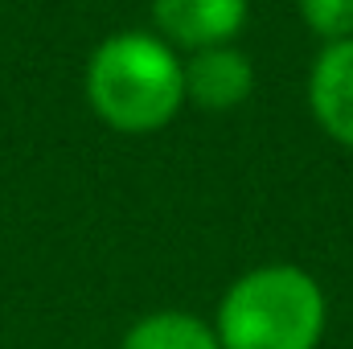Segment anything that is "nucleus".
Segmentation results:
<instances>
[{"instance_id": "20e7f679", "label": "nucleus", "mask_w": 353, "mask_h": 349, "mask_svg": "<svg viewBox=\"0 0 353 349\" xmlns=\"http://www.w3.org/2000/svg\"><path fill=\"white\" fill-rule=\"evenodd\" d=\"M308 99H312V111H316L321 128L353 148V37L333 41L316 58Z\"/></svg>"}, {"instance_id": "423d86ee", "label": "nucleus", "mask_w": 353, "mask_h": 349, "mask_svg": "<svg viewBox=\"0 0 353 349\" xmlns=\"http://www.w3.org/2000/svg\"><path fill=\"white\" fill-rule=\"evenodd\" d=\"M123 349H222L210 329H201L193 317H181V312H157L148 321H140Z\"/></svg>"}, {"instance_id": "39448f33", "label": "nucleus", "mask_w": 353, "mask_h": 349, "mask_svg": "<svg viewBox=\"0 0 353 349\" xmlns=\"http://www.w3.org/2000/svg\"><path fill=\"white\" fill-rule=\"evenodd\" d=\"M255 87V74H251V62L239 54V50H226V46H214V50H197L193 62L185 66V90L210 107V111H226V107H239Z\"/></svg>"}, {"instance_id": "7ed1b4c3", "label": "nucleus", "mask_w": 353, "mask_h": 349, "mask_svg": "<svg viewBox=\"0 0 353 349\" xmlns=\"http://www.w3.org/2000/svg\"><path fill=\"white\" fill-rule=\"evenodd\" d=\"M157 25L189 50H214L247 21V0H152Z\"/></svg>"}, {"instance_id": "f03ea898", "label": "nucleus", "mask_w": 353, "mask_h": 349, "mask_svg": "<svg viewBox=\"0 0 353 349\" xmlns=\"http://www.w3.org/2000/svg\"><path fill=\"white\" fill-rule=\"evenodd\" d=\"M325 329V296L300 267L243 275L218 312L222 349H312Z\"/></svg>"}, {"instance_id": "f257e3e1", "label": "nucleus", "mask_w": 353, "mask_h": 349, "mask_svg": "<svg viewBox=\"0 0 353 349\" xmlns=\"http://www.w3.org/2000/svg\"><path fill=\"white\" fill-rule=\"evenodd\" d=\"M87 94L119 132H152L169 123L185 99V70L148 33H119L90 58Z\"/></svg>"}, {"instance_id": "0eeeda50", "label": "nucleus", "mask_w": 353, "mask_h": 349, "mask_svg": "<svg viewBox=\"0 0 353 349\" xmlns=\"http://www.w3.org/2000/svg\"><path fill=\"white\" fill-rule=\"evenodd\" d=\"M300 12L312 33L350 41L353 37V0H300Z\"/></svg>"}]
</instances>
